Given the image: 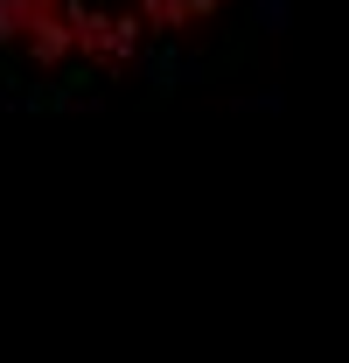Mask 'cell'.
I'll list each match as a JSON object with an SVG mask.
<instances>
[{
    "instance_id": "cell-1",
    "label": "cell",
    "mask_w": 349,
    "mask_h": 363,
    "mask_svg": "<svg viewBox=\"0 0 349 363\" xmlns=\"http://www.w3.org/2000/svg\"><path fill=\"white\" fill-rule=\"evenodd\" d=\"M245 7L252 0H0V70L49 91L119 84Z\"/></svg>"
}]
</instances>
